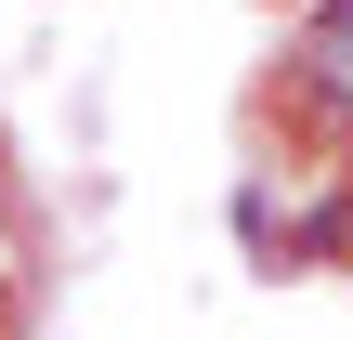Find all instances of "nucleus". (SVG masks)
Instances as JSON below:
<instances>
[{
    "label": "nucleus",
    "mask_w": 353,
    "mask_h": 340,
    "mask_svg": "<svg viewBox=\"0 0 353 340\" xmlns=\"http://www.w3.org/2000/svg\"><path fill=\"white\" fill-rule=\"evenodd\" d=\"M327 26H353V0H327Z\"/></svg>",
    "instance_id": "f257e3e1"
},
{
    "label": "nucleus",
    "mask_w": 353,
    "mask_h": 340,
    "mask_svg": "<svg viewBox=\"0 0 353 340\" xmlns=\"http://www.w3.org/2000/svg\"><path fill=\"white\" fill-rule=\"evenodd\" d=\"M0 301H13V262H0Z\"/></svg>",
    "instance_id": "f03ea898"
},
{
    "label": "nucleus",
    "mask_w": 353,
    "mask_h": 340,
    "mask_svg": "<svg viewBox=\"0 0 353 340\" xmlns=\"http://www.w3.org/2000/svg\"><path fill=\"white\" fill-rule=\"evenodd\" d=\"M341 131H353V105H341Z\"/></svg>",
    "instance_id": "7ed1b4c3"
}]
</instances>
